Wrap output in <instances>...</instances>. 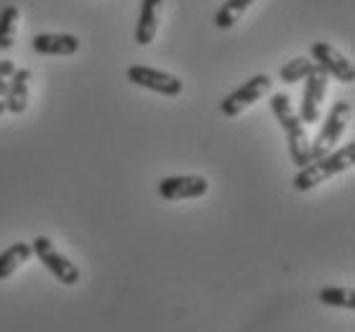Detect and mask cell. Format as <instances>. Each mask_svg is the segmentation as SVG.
<instances>
[{"label":"cell","instance_id":"cell-12","mask_svg":"<svg viewBox=\"0 0 355 332\" xmlns=\"http://www.w3.org/2000/svg\"><path fill=\"white\" fill-rule=\"evenodd\" d=\"M164 0H141V13H138L136 24V44L138 46H148L156 36L159 28V10H162Z\"/></svg>","mask_w":355,"mask_h":332},{"label":"cell","instance_id":"cell-5","mask_svg":"<svg viewBox=\"0 0 355 332\" xmlns=\"http://www.w3.org/2000/svg\"><path fill=\"white\" fill-rule=\"evenodd\" d=\"M125 77H128L130 85L151 89V92L164 95V98H179V95H182V89H184V82L179 80V77L164 72V69H156V67L133 64V67L125 69Z\"/></svg>","mask_w":355,"mask_h":332},{"label":"cell","instance_id":"cell-4","mask_svg":"<svg viewBox=\"0 0 355 332\" xmlns=\"http://www.w3.org/2000/svg\"><path fill=\"white\" fill-rule=\"evenodd\" d=\"M31 251H33V256L41 261V266L46 268L49 274L54 276L62 286H77V283H80V268L74 266L64 253L57 251V245L51 243L46 235H36V238H33Z\"/></svg>","mask_w":355,"mask_h":332},{"label":"cell","instance_id":"cell-16","mask_svg":"<svg viewBox=\"0 0 355 332\" xmlns=\"http://www.w3.org/2000/svg\"><path fill=\"white\" fill-rule=\"evenodd\" d=\"M315 69H317V64L309 57H297V59H291V62H286V64L279 69V80L286 82V85H294V82H302L304 77H309Z\"/></svg>","mask_w":355,"mask_h":332},{"label":"cell","instance_id":"cell-10","mask_svg":"<svg viewBox=\"0 0 355 332\" xmlns=\"http://www.w3.org/2000/svg\"><path fill=\"white\" fill-rule=\"evenodd\" d=\"M31 46L44 57H72L80 51V39L74 33H39L33 36Z\"/></svg>","mask_w":355,"mask_h":332},{"label":"cell","instance_id":"cell-13","mask_svg":"<svg viewBox=\"0 0 355 332\" xmlns=\"http://www.w3.org/2000/svg\"><path fill=\"white\" fill-rule=\"evenodd\" d=\"M31 256H33L31 243H24V241H21V243H13L10 248H6V251L0 253V281L10 279V276L16 274L18 268L24 266Z\"/></svg>","mask_w":355,"mask_h":332},{"label":"cell","instance_id":"cell-3","mask_svg":"<svg viewBox=\"0 0 355 332\" xmlns=\"http://www.w3.org/2000/svg\"><path fill=\"white\" fill-rule=\"evenodd\" d=\"M350 121H353V103L338 100V103L330 107V113H327V118H324L317 138L315 141H309V159L315 161V159H320V156L330 154L332 148L338 146V141L343 138V133H345L347 123Z\"/></svg>","mask_w":355,"mask_h":332},{"label":"cell","instance_id":"cell-2","mask_svg":"<svg viewBox=\"0 0 355 332\" xmlns=\"http://www.w3.org/2000/svg\"><path fill=\"white\" fill-rule=\"evenodd\" d=\"M271 110H274L276 121L282 125V130L286 133V143H289V156L291 161L297 164L299 169L309 164V138H307V128L304 123L299 121L297 110L291 107V100L286 92H274L271 95Z\"/></svg>","mask_w":355,"mask_h":332},{"label":"cell","instance_id":"cell-18","mask_svg":"<svg viewBox=\"0 0 355 332\" xmlns=\"http://www.w3.org/2000/svg\"><path fill=\"white\" fill-rule=\"evenodd\" d=\"M13 72H16V62L0 59V115L6 113V95H8V82Z\"/></svg>","mask_w":355,"mask_h":332},{"label":"cell","instance_id":"cell-7","mask_svg":"<svg viewBox=\"0 0 355 332\" xmlns=\"http://www.w3.org/2000/svg\"><path fill=\"white\" fill-rule=\"evenodd\" d=\"M309 59H312L327 77H335L338 82H345V85H353L355 82L353 62H350L345 54H340L335 46H330L327 41H317V44H312Z\"/></svg>","mask_w":355,"mask_h":332},{"label":"cell","instance_id":"cell-14","mask_svg":"<svg viewBox=\"0 0 355 332\" xmlns=\"http://www.w3.org/2000/svg\"><path fill=\"white\" fill-rule=\"evenodd\" d=\"M18 21H21V10L16 6H6V8L0 10V51L13 49Z\"/></svg>","mask_w":355,"mask_h":332},{"label":"cell","instance_id":"cell-9","mask_svg":"<svg viewBox=\"0 0 355 332\" xmlns=\"http://www.w3.org/2000/svg\"><path fill=\"white\" fill-rule=\"evenodd\" d=\"M307 80V87H304V95H302V105H299V121L302 123H317L320 121V113H322V100L327 95V74L317 67L315 72L304 77Z\"/></svg>","mask_w":355,"mask_h":332},{"label":"cell","instance_id":"cell-6","mask_svg":"<svg viewBox=\"0 0 355 332\" xmlns=\"http://www.w3.org/2000/svg\"><path fill=\"white\" fill-rule=\"evenodd\" d=\"M271 85H274V80H271L268 74L250 77L248 82H243L241 87L233 89V92L220 103V113L225 115V118H238L248 105L259 103L261 98H266L268 92H271Z\"/></svg>","mask_w":355,"mask_h":332},{"label":"cell","instance_id":"cell-15","mask_svg":"<svg viewBox=\"0 0 355 332\" xmlns=\"http://www.w3.org/2000/svg\"><path fill=\"white\" fill-rule=\"evenodd\" d=\"M317 299L322 302L324 307H338L347 309V312L355 309V292L350 286H324V289H320Z\"/></svg>","mask_w":355,"mask_h":332},{"label":"cell","instance_id":"cell-8","mask_svg":"<svg viewBox=\"0 0 355 332\" xmlns=\"http://www.w3.org/2000/svg\"><path fill=\"white\" fill-rule=\"evenodd\" d=\"M159 197L169 200V202H179V200H197L210 192V182L205 177H194V174H179V177H166L156 184Z\"/></svg>","mask_w":355,"mask_h":332},{"label":"cell","instance_id":"cell-1","mask_svg":"<svg viewBox=\"0 0 355 332\" xmlns=\"http://www.w3.org/2000/svg\"><path fill=\"white\" fill-rule=\"evenodd\" d=\"M355 164V141H347L343 143L340 148H332L330 154L320 156L315 161L304 164L302 169L297 171V177H294V189L297 192H309V189H315V186L324 184L327 179L338 177L343 171L353 169Z\"/></svg>","mask_w":355,"mask_h":332},{"label":"cell","instance_id":"cell-17","mask_svg":"<svg viewBox=\"0 0 355 332\" xmlns=\"http://www.w3.org/2000/svg\"><path fill=\"white\" fill-rule=\"evenodd\" d=\"M256 0H225L220 10L215 13V26L218 28H233L238 24V18H241L243 10H248Z\"/></svg>","mask_w":355,"mask_h":332},{"label":"cell","instance_id":"cell-11","mask_svg":"<svg viewBox=\"0 0 355 332\" xmlns=\"http://www.w3.org/2000/svg\"><path fill=\"white\" fill-rule=\"evenodd\" d=\"M28 87H31V72L16 67V72L10 74L8 82V95H6V110L8 113H26V107H28Z\"/></svg>","mask_w":355,"mask_h":332}]
</instances>
